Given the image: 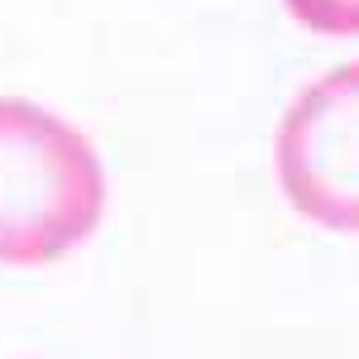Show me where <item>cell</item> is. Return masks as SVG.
I'll return each mask as SVG.
<instances>
[{
  "label": "cell",
  "mask_w": 359,
  "mask_h": 359,
  "mask_svg": "<svg viewBox=\"0 0 359 359\" xmlns=\"http://www.w3.org/2000/svg\"><path fill=\"white\" fill-rule=\"evenodd\" d=\"M106 216V168L62 115L0 96V264L43 269Z\"/></svg>",
  "instance_id": "6da1fadb"
},
{
  "label": "cell",
  "mask_w": 359,
  "mask_h": 359,
  "mask_svg": "<svg viewBox=\"0 0 359 359\" xmlns=\"http://www.w3.org/2000/svg\"><path fill=\"white\" fill-rule=\"evenodd\" d=\"M273 158L297 216L359 235V57L316 77L287 106Z\"/></svg>",
  "instance_id": "7a4b0ae2"
},
{
  "label": "cell",
  "mask_w": 359,
  "mask_h": 359,
  "mask_svg": "<svg viewBox=\"0 0 359 359\" xmlns=\"http://www.w3.org/2000/svg\"><path fill=\"white\" fill-rule=\"evenodd\" d=\"M283 5L311 34H331V39H355L359 34V0H283Z\"/></svg>",
  "instance_id": "3957f363"
}]
</instances>
